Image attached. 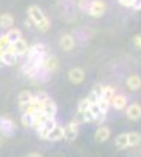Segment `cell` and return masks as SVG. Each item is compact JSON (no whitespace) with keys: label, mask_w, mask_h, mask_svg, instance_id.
I'll use <instances>...</instances> for the list:
<instances>
[{"label":"cell","mask_w":141,"mask_h":157,"mask_svg":"<svg viewBox=\"0 0 141 157\" xmlns=\"http://www.w3.org/2000/svg\"><path fill=\"white\" fill-rule=\"evenodd\" d=\"M27 16L32 21L33 27H36L38 30L43 32V33L49 32V29H50V19L47 17V14L38 5H30L27 8Z\"/></svg>","instance_id":"cell-1"},{"label":"cell","mask_w":141,"mask_h":157,"mask_svg":"<svg viewBox=\"0 0 141 157\" xmlns=\"http://www.w3.org/2000/svg\"><path fill=\"white\" fill-rule=\"evenodd\" d=\"M60 68V60L57 55H52V54H46L44 58H43V64H41V69L46 72V74H54L57 72Z\"/></svg>","instance_id":"cell-2"},{"label":"cell","mask_w":141,"mask_h":157,"mask_svg":"<svg viewBox=\"0 0 141 157\" xmlns=\"http://www.w3.org/2000/svg\"><path fill=\"white\" fill-rule=\"evenodd\" d=\"M105 11H107V5H105L104 0H91L86 14H89L94 19H99V17H102L105 14Z\"/></svg>","instance_id":"cell-3"},{"label":"cell","mask_w":141,"mask_h":157,"mask_svg":"<svg viewBox=\"0 0 141 157\" xmlns=\"http://www.w3.org/2000/svg\"><path fill=\"white\" fill-rule=\"evenodd\" d=\"M16 130L14 121L8 116H0V134L5 137H11Z\"/></svg>","instance_id":"cell-4"},{"label":"cell","mask_w":141,"mask_h":157,"mask_svg":"<svg viewBox=\"0 0 141 157\" xmlns=\"http://www.w3.org/2000/svg\"><path fill=\"white\" fill-rule=\"evenodd\" d=\"M55 124H57V120H55V118H46V121L43 123V126H39V127L36 129L38 137H39L41 140H47L49 132L55 127Z\"/></svg>","instance_id":"cell-5"},{"label":"cell","mask_w":141,"mask_h":157,"mask_svg":"<svg viewBox=\"0 0 141 157\" xmlns=\"http://www.w3.org/2000/svg\"><path fill=\"white\" fill-rule=\"evenodd\" d=\"M58 46L63 52H71L74 50L75 47V36L72 33H65V35H61L60 38V41H58Z\"/></svg>","instance_id":"cell-6"},{"label":"cell","mask_w":141,"mask_h":157,"mask_svg":"<svg viewBox=\"0 0 141 157\" xmlns=\"http://www.w3.org/2000/svg\"><path fill=\"white\" fill-rule=\"evenodd\" d=\"M79 126H80V123L77 120H72L71 123H68L65 126V138L68 141H74L77 138V135H79Z\"/></svg>","instance_id":"cell-7"},{"label":"cell","mask_w":141,"mask_h":157,"mask_svg":"<svg viewBox=\"0 0 141 157\" xmlns=\"http://www.w3.org/2000/svg\"><path fill=\"white\" fill-rule=\"evenodd\" d=\"M11 44H13V50H14V54L19 58H25V55H27V52H28V47H30V44L27 43V39L20 38V39H17V41L11 43Z\"/></svg>","instance_id":"cell-8"},{"label":"cell","mask_w":141,"mask_h":157,"mask_svg":"<svg viewBox=\"0 0 141 157\" xmlns=\"http://www.w3.org/2000/svg\"><path fill=\"white\" fill-rule=\"evenodd\" d=\"M43 113L47 116V118H57V113H58V107H57V104H55V101L52 99V98H47L46 101H44V104H43Z\"/></svg>","instance_id":"cell-9"},{"label":"cell","mask_w":141,"mask_h":157,"mask_svg":"<svg viewBox=\"0 0 141 157\" xmlns=\"http://www.w3.org/2000/svg\"><path fill=\"white\" fill-rule=\"evenodd\" d=\"M85 77H86L85 71H83L82 68H79V66H77V68H72V69L68 71V78H69V82L74 83V85L82 83V82L85 80Z\"/></svg>","instance_id":"cell-10"},{"label":"cell","mask_w":141,"mask_h":157,"mask_svg":"<svg viewBox=\"0 0 141 157\" xmlns=\"http://www.w3.org/2000/svg\"><path fill=\"white\" fill-rule=\"evenodd\" d=\"M124 110H125V116L129 118V120H132V121H138L141 118V105L136 104V102L129 104Z\"/></svg>","instance_id":"cell-11"},{"label":"cell","mask_w":141,"mask_h":157,"mask_svg":"<svg viewBox=\"0 0 141 157\" xmlns=\"http://www.w3.org/2000/svg\"><path fill=\"white\" fill-rule=\"evenodd\" d=\"M110 135H111L110 127L100 124V126L96 129V132H94V140H96L97 143H105V141L110 138Z\"/></svg>","instance_id":"cell-12"},{"label":"cell","mask_w":141,"mask_h":157,"mask_svg":"<svg viewBox=\"0 0 141 157\" xmlns=\"http://www.w3.org/2000/svg\"><path fill=\"white\" fill-rule=\"evenodd\" d=\"M110 107H113L114 110H124L127 107V98L124 94L116 93L110 101Z\"/></svg>","instance_id":"cell-13"},{"label":"cell","mask_w":141,"mask_h":157,"mask_svg":"<svg viewBox=\"0 0 141 157\" xmlns=\"http://www.w3.org/2000/svg\"><path fill=\"white\" fill-rule=\"evenodd\" d=\"M47 140H50V141H60V140H65V127L57 123L55 127L49 132Z\"/></svg>","instance_id":"cell-14"},{"label":"cell","mask_w":141,"mask_h":157,"mask_svg":"<svg viewBox=\"0 0 141 157\" xmlns=\"http://www.w3.org/2000/svg\"><path fill=\"white\" fill-rule=\"evenodd\" d=\"M125 86L130 91H138L141 88V77L138 74H130L125 80Z\"/></svg>","instance_id":"cell-15"},{"label":"cell","mask_w":141,"mask_h":157,"mask_svg":"<svg viewBox=\"0 0 141 157\" xmlns=\"http://www.w3.org/2000/svg\"><path fill=\"white\" fill-rule=\"evenodd\" d=\"M102 86H104V85L97 83V85H94V86L91 88V91L88 93L86 99L91 102V104H96V102L99 101V98H100V94H102Z\"/></svg>","instance_id":"cell-16"},{"label":"cell","mask_w":141,"mask_h":157,"mask_svg":"<svg viewBox=\"0 0 141 157\" xmlns=\"http://www.w3.org/2000/svg\"><path fill=\"white\" fill-rule=\"evenodd\" d=\"M14 27V17H13L9 13H2L0 14V29H11Z\"/></svg>","instance_id":"cell-17"},{"label":"cell","mask_w":141,"mask_h":157,"mask_svg":"<svg viewBox=\"0 0 141 157\" xmlns=\"http://www.w3.org/2000/svg\"><path fill=\"white\" fill-rule=\"evenodd\" d=\"M32 98H33V93H32V91H28V90H24V91H20V93H19V96H17L19 107L22 109L24 105H27V104H30Z\"/></svg>","instance_id":"cell-18"},{"label":"cell","mask_w":141,"mask_h":157,"mask_svg":"<svg viewBox=\"0 0 141 157\" xmlns=\"http://www.w3.org/2000/svg\"><path fill=\"white\" fill-rule=\"evenodd\" d=\"M46 115L43 113V110H38L33 116H32V127L33 129H38V127H39V126H43V123L46 121Z\"/></svg>","instance_id":"cell-19"},{"label":"cell","mask_w":141,"mask_h":157,"mask_svg":"<svg viewBox=\"0 0 141 157\" xmlns=\"http://www.w3.org/2000/svg\"><path fill=\"white\" fill-rule=\"evenodd\" d=\"M2 57H3V61H5V66H14V64H17L19 60H20L14 52H5Z\"/></svg>","instance_id":"cell-20"},{"label":"cell","mask_w":141,"mask_h":157,"mask_svg":"<svg viewBox=\"0 0 141 157\" xmlns=\"http://www.w3.org/2000/svg\"><path fill=\"white\" fill-rule=\"evenodd\" d=\"M116 94V88H114L113 85H104L102 86V94H100V98H104L105 101H111V98Z\"/></svg>","instance_id":"cell-21"},{"label":"cell","mask_w":141,"mask_h":157,"mask_svg":"<svg viewBox=\"0 0 141 157\" xmlns=\"http://www.w3.org/2000/svg\"><path fill=\"white\" fill-rule=\"evenodd\" d=\"M114 145H116L118 149H125L129 148V140H127V132L119 134L116 138H114Z\"/></svg>","instance_id":"cell-22"},{"label":"cell","mask_w":141,"mask_h":157,"mask_svg":"<svg viewBox=\"0 0 141 157\" xmlns=\"http://www.w3.org/2000/svg\"><path fill=\"white\" fill-rule=\"evenodd\" d=\"M5 35L8 36V39H9L11 43H14V41H17V39H20V38H22V32H20L19 29H16V27L8 29Z\"/></svg>","instance_id":"cell-23"},{"label":"cell","mask_w":141,"mask_h":157,"mask_svg":"<svg viewBox=\"0 0 141 157\" xmlns=\"http://www.w3.org/2000/svg\"><path fill=\"white\" fill-rule=\"evenodd\" d=\"M127 140H129V148H133L141 143V135L138 132H127Z\"/></svg>","instance_id":"cell-24"},{"label":"cell","mask_w":141,"mask_h":157,"mask_svg":"<svg viewBox=\"0 0 141 157\" xmlns=\"http://www.w3.org/2000/svg\"><path fill=\"white\" fill-rule=\"evenodd\" d=\"M96 105H97V109L100 110V113L108 115V110H110V102H108V101H105L104 98H99V101L96 102Z\"/></svg>","instance_id":"cell-25"},{"label":"cell","mask_w":141,"mask_h":157,"mask_svg":"<svg viewBox=\"0 0 141 157\" xmlns=\"http://www.w3.org/2000/svg\"><path fill=\"white\" fill-rule=\"evenodd\" d=\"M89 107H91V102H89L86 98H85V99H82V101L79 102V105H77V115H82V113L88 112V110H89Z\"/></svg>","instance_id":"cell-26"},{"label":"cell","mask_w":141,"mask_h":157,"mask_svg":"<svg viewBox=\"0 0 141 157\" xmlns=\"http://www.w3.org/2000/svg\"><path fill=\"white\" fill-rule=\"evenodd\" d=\"M20 123H22L24 127H32V115L22 113V116H20Z\"/></svg>","instance_id":"cell-27"},{"label":"cell","mask_w":141,"mask_h":157,"mask_svg":"<svg viewBox=\"0 0 141 157\" xmlns=\"http://www.w3.org/2000/svg\"><path fill=\"white\" fill-rule=\"evenodd\" d=\"M89 2H91V0H79V2H77V6H79V10H80L82 13H88Z\"/></svg>","instance_id":"cell-28"},{"label":"cell","mask_w":141,"mask_h":157,"mask_svg":"<svg viewBox=\"0 0 141 157\" xmlns=\"http://www.w3.org/2000/svg\"><path fill=\"white\" fill-rule=\"evenodd\" d=\"M133 47L136 50H141V35H135L133 36Z\"/></svg>","instance_id":"cell-29"},{"label":"cell","mask_w":141,"mask_h":157,"mask_svg":"<svg viewBox=\"0 0 141 157\" xmlns=\"http://www.w3.org/2000/svg\"><path fill=\"white\" fill-rule=\"evenodd\" d=\"M118 2H119V5H122V6L130 8V6H132V3H133V0H118Z\"/></svg>","instance_id":"cell-30"},{"label":"cell","mask_w":141,"mask_h":157,"mask_svg":"<svg viewBox=\"0 0 141 157\" xmlns=\"http://www.w3.org/2000/svg\"><path fill=\"white\" fill-rule=\"evenodd\" d=\"M130 8H133V10H141V0H133V3H132Z\"/></svg>","instance_id":"cell-31"},{"label":"cell","mask_w":141,"mask_h":157,"mask_svg":"<svg viewBox=\"0 0 141 157\" xmlns=\"http://www.w3.org/2000/svg\"><path fill=\"white\" fill-rule=\"evenodd\" d=\"M27 157H43V155H41L39 152H30V154H28Z\"/></svg>","instance_id":"cell-32"},{"label":"cell","mask_w":141,"mask_h":157,"mask_svg":"<svg viewBox=\"0 0 141 157\" xmlns=\"http://www.w3.org/2000/svg\"><path fill=\"white\" fill-rule=\"evenodd\" d=\"M3 66H5V61H3V57L0 55V69H2Z\"/></svg>","instance_id":"cell-33"},{"label":"cell","mask_w":141,"mask_h":157,"mask_svg":"<svg viewBox=\"0 0 141 157\" xmlns=\"http://www.w3.org/2000/svg\"><path fill=\"white\" fill-rule=\"evenodd\" d=\"M0 146H2V137H0Z\"/></svg>","instance_id":"cell-34"}]
</instances>
